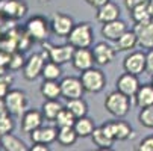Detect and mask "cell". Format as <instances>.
<instances>
[{
  "label": "cell",
  "mask_w": 153,
  "mask_h": 151,
  "mask_svg": "<svg viewBox=\"0 0 153 151\" xmlns=\"http://www.w3.org/2000/svg\"><path fill=\"white\" fill-rule=\"evenodd\" d=\"M129 98L130 97L124 95L118 89L114 92H109L105 98V109L115 118H123L127 115L129 107H130Z\"/></svg>",
  "instance_id": "obj_1"
},
{
  "label": "cell",
  "mask_w": 153,
  "mask_h": 151,
  "mask_svg": "<svg viewBox=\"0 0 153 151\" xmlns=\"http://www.w3.org/2000/svg\"><path fill=\"white\" fill-rule=\"evenodd\" d=\"M68 44L74 49H88L93 42V27L90 23H79L74 24L73 30L67 36Z\"/></svg>",
  "instance_id": "obj_2"
},
{
  "label": "cell",
  "mask_w": 153,
  "mask_h": 151,
  "mask_svg": "<svg viewBox=\"0 0 153 151\" xmlns=\"http://www.w3.org/2000/svg\"><path fill=\"white\" fill-rule=\"evenodd\" d=\"M25 30L29 33V36H30L33 41L44 42V41L49 38V33H50L52 27H50V23H49L44 17L35 15V17H32V18L27 20Z\"/></svg>",
  "instance_id": "obj_3"
},
{
  "label": "cell",
  "mask_w": 153,
  "mask_h": 151,
  "mask_svg": "<svg viewBox=\"0 0 153 151\" xmlns=\"http://www.w3.org/2000/svg\"><path fill=\"white\" fill-rule=\"evenodd\" d=\"M80 80H82L85 92H91V94L100 92L105 88V85H106V77H105L103 71L102 70H97L94 67L90 68V70L82 71Z\"/></svg>",
  "instance_id": "obj_4"
},
{
  "label": "cell",
  "mask_w": 153,
  "mask_h": 151,
  "mask_svg": "<svg viewBox=\"0 0 153 151\" xmlns=\"http://www.w3.org/2000/svg\"><path fill=\"white\" fill-rule=\"evenodd\" d=\"M6 101V107H8V112L12 116H23L26 109H27V97L23 91L20 89H12L6 94L5 97Z\"/></svg>",
  "instance_id": "obj_5"
},
{
  "label": "cell",
  "mask_w": 153,
  "mask_h": 151,
  "mask_svg": "<svg viewBox=\"0 0 153 151\" xmlns=\"http://www.w3.org/2000/svg\"><path fill=\"white\" fill-rule=\"evenodd\" d=\"M44 49L49 52V60H53L59 65L62 63L71 62L73 55H74V47L71 44H64V46H50L44 42Z\"/></svg>",
  "instance_id": "obj_6"
},
{
  "label": "cell",
  "mask_w": 153,
  "mask_h": 151,
  "mask_svg": "<svg viewBox=\"0 0 153 151\" xmlns=\"http://www.w3.org/2000/svg\"><path fill=\"white\" fill-rule=\"evenodd\" d=\"M123 68L126 73L135 76L144 73L147 68V55H144L143 52H132L129 56H126L123 62Z\"/></svg>",
  "instance_id": "obj_7"
},
{
  "label": "cell",
  "mask_w": 153,
  "mask_h": 151,
  "mask_svg": "<svg viewBox=\"0 0 153 151\" xmlns=\"http://www.w3.org/2000/svg\"><path fill=\"white\" fill-rule=\"evenodd\" d=\"M103 130L115 141H127L132 136V127H130L126 121H111L105 122Z\"/></svg>",
  "instance_id": "obj_8"
},
{
  "label": "cell",
  "mask_w": 153,
  "mask_h": 151,
  "mask_svg": "<svg viewBox=\"0 0 153 151\" xmlns=\"http://www.w3.org/2000/svg\"><path fill=\"white\" fill-rule=\"evenodd\" d=\"M50 27H52V32L58 36H68V33L74 27V21L70 15L56 12V14H53V17L50 20Z\"/></svg>",
  "instance_id": "obj_9"
},
{
  "label": "cell",
  "mask_w": 153,
  "mask_h": 151,
  "mask_svg": "<svg viewBox=\"0 0 153 151\" xmlns=\"http://www.w3.org/2000/svg\"><path fill=\"white\" fill-rule=\"evenodd\" d=\"M46 60L47 59L42 56V55H38V53L32 55L26 60L25 67H23V76H25V79L26 80H35V79H38L42 74V68H44V65H46Z\"/></svg>",
  "instance_id": "obj_10"
},
{
  "label": "cell",
  "mask_w": 153,
  "mask_h": 151,
  "mask_svg": "<svg viewBox=\"0 0 153 151\" xmlns=\"http://www.w3.org/2000/svg\"><path fill=\"white\" fill-rule=\"evenodd\" d=\"M27 6L23 0H0V12L3 17L17 20L25 17Z\"/></svg>",
  "instance_id": "obj_11"
},
{
  "label": "cell",
  "mask_w": 153,
  "mask_h": 151,
  "mask_svg": "<svg viewBox=\"0 0 153 151\" xmlns=\"http://www.w3.org/2000/svg\"><path fill=\"white\" fill-rule=\"evenodd\" d=\"M59 83H61V94H62L64 98H67V100L79 98L85 92L80 77L79 79L77 77H65Z\"/></svg>",
  "instance_id": "obj_12"
},
{
  "label": "cell",
  "mask_w": 153,
  "mask_h": 151,
  "mask_svg": "<svg viewBox=\"0 0 153 151\" xmlns=\"http://www.w3.org/2000/svg\"><path fill=\"white\" fill-rule=\"evenodd\" d=\"M71 63L73 67L77 70V71H85V70H90L94 67V55H93V50H88V49H76L74 50V55H73V59H71Z\"/></svg>",
  "instance_id": "obj_13"
},
{
  "label": "cell",
  "mask_w": 153,
  "mask_h": 151,
  "mask_svg": "<svg viewBox=\"0 0 153 151\" xmlns=\"http://www.w3.org/2000/svg\"><path fill=\"white\" fill-rule=\"evenodd\" d=\"M140 86H141L140 80L135 74L124 73L117 79V89L127 97H134L137 94V91L140 89Z\"/></svg>",
  "instance_id": "obj_14"
},
{
  "label": "cell",
  "mask_w": 153,
  "mask_h": 151,
  "mask_svg": "<svg viewBox=\"0 0 153 151\" xmlns=\"http://www.w3.org/2000/svg\"><path fill=\"white\" fill-rule=\"evenodd\" d=\"M134 32L138 36V44L144 49H153V20L146 23H135Z\"/></svg>",
  "instance_id": "obj_15"
},
{
  "label": "cell",
  "mask_w": 153,
  "mask_h": 151,
  "mask_svg": "<svg viewBox=\"0 0 153 151\" xmlns=\"http://www.w3.org/2000/svg\"><path fill=\"white\" fill-rule=\"evenodd\" d=\"M42 119H44L42 112L35 110V109L26 110L25 115L21 116V128H23L25 133H32L42 125Z\"/></svg>",
  "instance_id": "obj_16"
},
{
  "label": "cell",
  "mask_w": 153,
  "mask_h": 151,
  "mask_svg": "<svg viewBox=\"0 0 153 151\" xmlns=\"http://www.w3.org/2000/svg\"><path fill=\"white\" fill-rule=\"evenodd\" d=\"M115 49L111 47L106 42H99L93 49V55H94V60L97 65H108L115 59Z\"/></svg>",
  "instance_id": "obj_17"
},
{
  "label": "cell",
  "mask_w": 153,
  "mask_h": 151,
  "mask_svg": "<svg viewBox=\"0 0 153 151\" xmlns=\"http://www.w3.org/2000/svg\"><path fill=\"white\" fill-rule=\"evenodd\" d=\"M126 30H127L126 23L118 18V20H114V21H109V23H105L103 27H102V35L108 41H117Z\"/></svg>",
  "instance_id": "obj_18"
},
{
  "label": "cell",
  "mask_w": 153,
  "mask_h": 151,
  "mask_svg": "<svg viewBox=\"0 0 153 151\" xmlns=\"http://www.w3.org/2000/svg\"><path fill=\"white\" fill-rule=\"evenodd\" d=\"M118 18H120V8L112 2H108L103 6L97 8L96 20L102 24L109 23V21H114V20H118Z\"/></svg>",
  "instance_id": "obj_19"
},
{
  "label": "cell",
  "mask_w": 153,
  "mask_h": 151,
  "mask_svg": "<svg viewBox=\"0 0 153 151\" xmlns=\"http://www.w3.org/2000/svg\"><path fill=\"white\" fill-rule=\"evenodd\" d=\"M58 138V130L55 127H39L35 132L30 133V139L32 142H41V144H52L55 142Z\"/></svg>",
  "instance_id": "obj_20"
},
{
  "label": "cell",
  "mask_w": 153,
  "mask_h": 151,
  "mask_svg": "<svg viewBox=\"0 0 153 151\" xmlns=\"http://www.w3.org/2000/svg\"><path fill=\"white\" fill-rule=\"evenodd\" d=\"M135 98V104L137 107L143 109V107L152 106L153 104V85H141L140 89L137 91V94L134 95Z\"/></svg>",
  "instance_id": "obj_21"
},
{
  "label": "cell",
  "mask_w": 153,
  "mask_h": 151,
  "mask_svg": "<svg viewBox=\"0 0 153 151\" xmlns=\"http://www.w3.org/2000/svg\"><path fill=\"white\" fill-rule=\"evenodd\" d=\"M91 139H93L94 145H96L97 148H100V150H111L112 145H114V142H115V139H112L111 136H109V135L103 130L102 125L94 128V132H93V135H91Z\"/></svg>",
  "instance_id": "obj_22"
},
{
  "label": "cell",
  "mask_w": 153,
  "mask_h": 151,
  "mask_svg": "<svg viewBox=\"0 0 153 151\" xmlns=\"http://www.w3.org/2000/svg\"><path fill=\"white\" fill-rule=\"evenodd\" d=\"M0 147H2L5 151H27L26 144L21 141L20 138L14 136L12 133L2 135V139H0Z\"/></svg>",
  "instance_id": "obj_23"
},
{
  "label": "cell",
  "mask_w": 153,
  "mask_h": 151,
  "mask_svg": "<svg viewBox=\"0 0 153 151\" xmlns=\"http://www.w3.org/2000/svg\"><path fill=\"white\" fill-rule=\"evenodd\" d=\"M115 42L118 52H130L138 46V36L134 30H126Z\"/></svg>",
  "instance_id": "obj_24"
},
{
  "label": "cell",
  "mask_w": 153,
  "mask_h": 151,
  "mask_svg": "<svg viewBox=\"0 0 153 151\" xmlns=\"http://www.w3.org/2000/svg\"><path fill=\"white\" fill-rule=\"evenodd\" d=\"M41 95L46 100H58L59 97H62L61 94V83H58L56 80H44V83L41 85Z\"/></svg>",
  "instance_id": "obj_25"
},
{
  "label": "cell",
  "mask_w": 153,
  "mask_h": 151,
  "mask_svg": "<svg viewBox=\"0 0 153 151\" xmlns=\"http://www.w3.org/2000/svg\"><path fill=\"white\" fill-rule=\"evenodd\" d=\"M73 127H74V130H76L79 138H88V136H91L93 132H94V128H96L94 127V121L91 118H88V116L77 118Z\"/></svg>",
  "instance_id": "obj_26"
},
{
  "label": "cell",
  "mask_w": 153,
  "mask_h": 151,
  "mask_svg": "<svg viewBox=\"0 0 153 151\" xmlns=\"http://www.w3.org/2000/svg\"><path fill=\"white\" fill-rule=\"evenodd\" d=\"M77 133L74 130V127H62L58 130V138L56 141L62 145V147H71L76 144L77 141Z\"/></svg>",
  "instance_id": "obj_27"
},
{
  "label": "cell",
  "mask_w": 153,
  "mask_h": 151,
  "mask_svg": "<svg viewBox=\"0 0 153 151\" xmlns=\"http://www.w3.org/2000/svg\"><path fill=\"white\" fill-rule=\"evenodd\" d=\"M67 109L76 118H82V116H86V113H88V104L82 97L71 98V100H67Z\"/></svg>",
  "instance_id": "obj_28"
},
{
  "label": "cell",
  "mask_w": 153,
  "mask_h": 151,
  "mask_svg": "<svg viewBox=\"0 0 153 151\" xmlns=\"http://www.w3.org/2000/svg\"><path fill=\"white\" fill-rule=\"evenodd\" d=\"M62 109L64 107L58 100H46V103L42 104V115L49 121H55Z\"/></svg>",
  "instance_id": "obj_29"
},
{
  "label": "cell",
  "mask_w": 153,
  "mask_h": 151,
  "mask_svg": "<svg viewBox=\"0 0 153 151\" xmlns=\"http://www.w3.org/2000/svg\"><path fill=\"white\" fill-rule=\"evenodd\" d=\"M130 17H132V20L135 23H146V21L153 20V15L150 12V8H149V2L137 6L135 9H132L130 11Z\"/></svg>",
  "instance_id": "obj_30"
},
{
  "label": "cell",
  "mask_w": 153,
  "mask_h": 151,
  "mask_svg": "<svg viewBox=\"0 0 153 151\" xmlns=\"http://www.w3.org/2000/svg\"><path fill=\"white\" fill-rule=\"evenodd\" d=\"M62 71H61V65L53 60H49L46 62L44 68H42V77H44V80H58L61 77Z\"/></svg>",
  "instance_id": "obj_31"
},
{
  "label": "cell",
  "mask_w": 153,
  "mask_h": 151,
  "mask_svg": "<svg viewBox=\"0 0 153 151\" xmlns=\"http://www.w3.org/2000/svg\"><path fill=\"white\" fill-rule=\"evenodd\" d=\"M76 116L65 107V109H62L61 112H59V115L56 116V119H55V122H56V125H58V128H62V127H73L74 125V122H76Z\"/></svg>",
  "instance_id": "obj_32"
},
{
  "label": "cell",
  "mask_w": 153,
  "mask_h": 151,
  "mask_svg": "<svg viewBox=\"0 0 153 151\" xmlns=\"http://www.w3.org/2000/svg\"><path fill=\"white\" fill-rule=\"evenodd\" d=\"M138 121L143 127L146 128H153V104L143 107L140 115H138Z\"/></svg>",
  "instance_id": "obj_33"
},
{
  "label": "cell",
  "mask_w": 153,
  "mask_h": 151,
  "mask_svg": "<svg viewBox=\"0 0 153 151\" xmlns=\"http://www.w3.org/2000/svg\"><path fill=\"white\" fill-rule=\"evenodd\" d=\"M14 130V121H12V115L9 112L0 115V135H6V133H12Z\"/></svg>",
  "instance_id": "obj_34"
},
{
  "label": "cell",
  "mask_w": 153,
  "mask_h": 151,
  "mask_svg": "<svg viewBox=\"0 0 153 151\" xmlns=\"http://www.w3.org/2000/svg\"><path fill=\"white\" fill-rule=\"evenodd\" d=\"M25 63H26V59L23 56V53H20L18 50L14 52L11 55V60H9V70L11 71H17L20 70L21 67H25Z\"/></svg>",
  "instance_id": "obj_35"
},
{
  "label": "cell",
  "mask_w": 153,
  "mask_h": 151,
  "mask_svg": "<svg viewBox=\"0 0 153 151\" xmlns=\"http://www.w3.org/2000/svg\"><path fill=\"white\" fill-rule=\"evenodd\" d=\"M12 76L9 73H5L3 76H0V97H6V94L9 92V86L12 83Z\"/></svg>",
  "instance_id": "obj_36"
},
{
  "label": "cell",
  "mask_w": 153,
  "mask_h": 151,
  "mask_svg": "<svg viewBox=\"0 0 153 151\" xmlns=\"http://www.w3.org/2000/svg\"><path fill=\"white\" fill-rule=\"evenodd\" d=\"M137 150H138V151H153V136L144 138V139L140 142V145L137 147Z\"/></svg>",
  "instance_id": "obj_37"
},
{
  "label": "cell",
  "mask_w": 153,
  "mask_h": 151,
  "mask_svg": "<svg viewBox=\"0 0 153 151\" xmlns=\"http://www.w3.org/2000/svg\"><path fill=\"white\" fill-rule=\"evenodd\" d=\"M149 0H124V6H126V9L130 12L132 9H135L137 6H140V5H143V3H147Z\"/></svg>",
  "instance_id": "obj_38"
},
{
  "label": "cell",
  "mask_w": 153,
  "mask_h": 151,
  "mask_svg": "<svg viewBox=\"0 0 153 151\" xmlns=\"http://www.w3.org/2000/svg\"><path fill=\"white\" fill-rule=\"evenodd\" d=\"M30 151H49V145L47 144H41V142H33V145L29 148Z\"/></svg>",
  "instance_id": "obj_39"
},
{
  "label": "cell",
  "mask_w": 153,
  "mask_h": 151,
  "mask_svg": "<svg viewBox=\"0 0 153 151\" xmlns=\"http://www.w3.org/2000/svg\"><path fill=\"white\" fill-rule=\"evenodd\" d=\"M146 71L153 74V49L147 53V68H146Z\"/></svg>",
  "instance_id": "obj_40"
},
{
  "label": "cell",
  "mask_w": 153,
  "mask_h": 151,
  "mask_svg": "<svg viewBox=\"0 0 153 151\" xmlns=\"http://www.w3.org/2000/svg\"><path fill=\"white\" fill-rule=\"evenodd\" d=\"M86 3H88L90 6H93V8H100V6H103L105 3H108V2H111V0H85Z\"/></svg>",
  "instance_id": "obj_41"
},
{
  "label": "cell",
  "mask_w": 153,
  "mask_h": 151,
  "mask_svg": "<svg viewBox=\"0 0 153 151\" xmlns=\"http://www.w3.org/2000/svg\"><path fill=\"white\" fill-rule=\"evenodd\" d=\"M8 112V107H6V101L3 97H0V115L2 113H6Z\"/></svg>",
  "instance_id": "obj_42"
},
{
  "label": "cell",
  "mask_w": 153,
  "mask_h": 151,
  "mask_svg": "<svg viewBox=\"0 0 153 151\" xmlns=\"http://www.w3.org/2000/svg\"><path fill=\"white\" fill-rule=\"evenodd\" d=\"M5 73H8V67H5V65H0V76H3Z\"/></svg>",
  "instance_id": "obj_43"
},
{
  "label": "cell",
  "mask_w": 153,
  "mask_h": 151,
  "mask_svg": "<svg viewBox=\"0 0 153 151\" xmlns=\"http://www.w3.org/2000/svg\"><path fill=\"white\" fill-rule=\"evenodd\" d=\"M149 8H150V12L153 15V0H149Z\"/></svg>",
  "instance_id": "obj_44"
},
{
  "label": "cell",
  "mask_w": 153,
  "mask_h": 151,
  "mask_svg": "<svg viewBox=\"0 0 153 151\" xmlns=\"http://www.w3.org/2000/svg\"><path fill=\"white\" fill-rule=\"evenodd\" d=\"M41 3H49V2H52V0H39Z\"/></svg>",
  "instance_id": "obj_45"
},
{
  "label": "cell",
  "mask_w": 153,
  "mask_h": 151,
  "mask_svg": "<svg viewBox=\"0 0 153 151\" xmlns=\"http://www.w3.org/2000/svg\"><path fill=\"white\" fill-rule=\"evenodd\" d=\"M152 85H153V74H152Z\"/></svg>",
  "instance_id": "obj_46"
}]
</instances>
